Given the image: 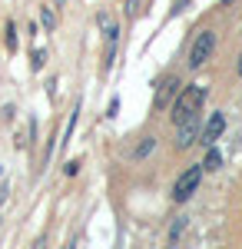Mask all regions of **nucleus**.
<instances>
[{"label":"nucleus","mask_w":242,"mask_h":249,"mask_svg":"<svg viewBox=\"0 0 242 249\" xmlns=\"http://www.w3.org/2000/svg\"><path fill=\"white\" fill-rule=\"evenodd\" d=\"M43 60H47V53H43V50H37V53H34V67H37V70L43 67Z\"/></svg>","instance_id":"10"},{"label":"nucleus","mask_w":242,"mask_h":249,"mask_svg":"<svg viewBox=\"0 0 242 249\" xmlns=\"http://www.w3.org/2000/svg\"><path fill=\"white\" fill-rule=\"evenodd\" d=\"M225 130V116L223 113H212V120H209V126L203 130V143L206 146H212L216 140H219V133Z\"/></svg>","instance_id":"6"},{"label":"nucleus","mask_w":242,"mask_h":249,"mask_svg":"<svg viewBox=\"0 0 242 249\" xmlns=\"http://www.w3.org/2000/svg\"><path fill=\"white\" fill-rule=\"evenodd\" d=\"M239 77H242V57H239Z\"/></svg>","instance_id":"11"},{"label":"nucleus","mask_w":242,"mask_h":249,"mask_svg":"<svg viewBox=\"0 0 242 249\" xmlns=\"http://www.w3.org/2000/svg\"><path fill=\"white\" fill-rule=\"evenodd\" d=\"M199 179H203V166H189L179 179H176V190H173V196L183 203V199H189L192 193H196V186H199Z\"/></svg>","instance_id":"3"},{"label":"nucleus","mask_w":242,"mask_h":249,"mask_svg":"<svg viewBox=\"0 0 242 249\" xmlns=\"http://www.w3.org/2000/svg\"><path fill=\"white\" fill-rule=\"evenodd\" d=\"M203 96H206L203 87H186V90H179L176 103H173V120H176V126L186 123V120H196L199 107H203Z\"/></svg>","instance_id":"1"},{"label":"nucleus","mask_w":242,"mask_h":249,"mask_svg":"<svg viewBox=\"0 0 242 249\" xmlns=\"http://www.w3.org/2000/svg\"><path fill=\"white\" fill-rule=\"evenodd\" d=\"M176 90H179V80H176V77H166V80H163V83H159V90H156V110H166Z\"/></svg>","instance_id":"4"},{"label":"nucleus","mask_w":242,"mask_h":249,"mask_svg":"<svg viewBox=\"0 0 242 249\" xmlns=\"http://www.w3.org/2000/svg\"><path fill=\"white\" fill-rule=\"evenodd\" d=\"M203 166L216 170V166H219V153H216V150H209V153H206V163H203Z\"/></svg>","instance_id":"7"},{"label":"nucleus","mask_w":242,"mask_h":249,"mask_svg":"<svg viewBox=\"0 0 242 249\" xmlns=\"http://www.w3.org/2000/svg\"><path fill=\"white\" fill-rule=\"evenodd\" d=\"M212 50H216V34H212V30H203V34L196 37V43H192V53H189V67H192V70L206 67V60L212 57Z\"/></svg>","instance_id":"2"},{"label":"nucleus","mask_w":242,"mask_h":249,"mask_svg":"<svg viewBox=\"0 0 242 249\" xmlns=\"http://www.w3.org/2000/svg\"><path fill=\"white\" fill-rule=\"evenodd\" d=\"M43 27H47V30H53V27H56V17H53V10H50V7L43 10Z\"/></svg>","instance_id":"8"},{"label":"nucleus","mask_w":242,"mask_h":249,"mask_svg":"<svg viewBox=\"0 0 242 249\" xmlns=\"http://www.w3.org/2000/svg\"><path fill=\"white\" fill-rule=\"evenodd\" d=\"M149 150H153V140H143V143H139V150H136V156H146Z\"/></svg>","instance_id":"9"},{"label":"nucleus","mask_w":242,"mask_h":249,"mask_svg":"<svg viewBox=\"0 0 242 249\" xmlns=\"http://www.w3.org/2000/svg\"><path fill=\"white\" fill-rule=\"evenodd\" d=\"M196 133H199L196 120H186V123H179V133H176V146H179V150L192 146V143H196Z\"/></svg>","instance_id":"5"}]
</instances>
